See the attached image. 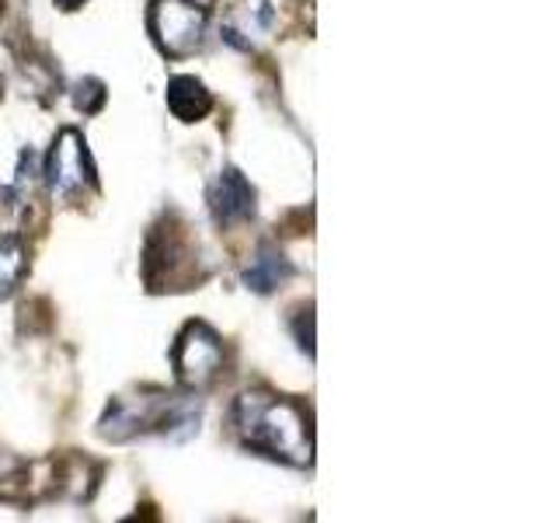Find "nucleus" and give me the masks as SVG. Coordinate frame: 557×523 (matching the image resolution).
Wrapping results in <instances>:
<instances>
[{"mask_svg":"<svg viewBox=\"0 0 557 523\" xmlns=\"http://www.w3.org/2000/svg\"><path fill=\"white\" fill-rule=\"evenodd\" d=\"M234 426L244 447L286 464H310V423L300 405L275 394H240L234 405Z\"/></svg>","mask_w":557,"mask_h":523,"instance_id":"1","label":"nucleus"},{"mask_svg":"<svg viewBox=\"0 0 557 523\" xmlns=\"http://www.w3.org/2000/svg\"><path fill=\"white\" fill-rule=\"evenodd\" d=\"M150 35L168 57H188L202 42L206 8L191 0H153L150 4Z\"/></svg>","mask_w":557,"mask_h":523,"instance_id":"2","label":"nucleus"},{"mask_svg":"<svg viewBox=\"0 0 557 523\" xmlns=\"http://www.w3.org/2000/svg\"><path fill=\"white\" fill-rule=\"evenodd\" d=\"M174 374L185 388H206L223 366V342L206 321H191L171 349Z\"/></svg>","mask_w":557,"mask_h":523,"instance_id":"3","label":"nucleus"},{"mask_svg":"<svg viewBox=\"0 0 557 523\" xmlns=\"http://www.w3.org/2000/svg\"><path fill=\"white\" fill-rule=\"evenodd\" d=\"M46 179L60 199L77 196L84 185H95L91 157H87V147L77 130H63L57 144H52V154L46 161Z\"/></svg>","mask_w":557,"mask_h":523,"instance_id":"4","label":"nucleus"},{"mask_svg":"<svg viewBox=\"0 0 557 523\" xmlns=\"http://www.w3.org/2000/svg\"><path fill=\"white\" fill-rule=\"evenodd\" d=\"M209 206H213V217L220 223H240L255 214V188L237 168H223L209 188Z\"/></svg>","mask_w":557,"mask_h":523,"instance_id":"5","label":"nucleus"},{"mask_svg":"<svg viewBox=\"0 0 557 523\" xmlns=\"http://www.w3.org/2000/svg\"><path fill=\"white\" fill-rule=\"evenodd\" d=\"M168 109L182 122H199L213 112V95L206 92V84L199 77L178 74L168 81Z\"/></svg>","mask_w":557,"mask_h":523,"instance_id":"6","label":"nucleus"},{"mask_svg":"<svg viewBox=\"0 0 557 523\" xmlns=\"http://www.w3.org/2000/svg\"><path fill=\"white\" fill-rule=\"evenodd\" d=\"M289 276H293V266L283 252L261 248L258 258L244 269V283H248V290H255V293H272L275 287H283Z\"/></svg>","mask_w":557,"mask_h":523,"instance_id":"7","label":"nucleus"},{"mask_svg":"<svg viewBox=\"0 0 557 523\" xmlns=\"http://www.w3.org/2000/svg\"><path fill=\"white\" fill-rule=\"evenodd\" d=\"M25 272V248L22 241L14 234L11 238H0V296L11 293V287L22 279Z\"/></svg>","mask_w":557,"mask_h":523,"instance_id":"8","label":"nucleus"},{"mask_svg":"<svg viewBox=\"0 0 557 523\" xmlns=\"http://www.w3.org/2000/svg\"><path fill=\"white\" fill-rule=\"evenodd\" d=\"M104 84L101 81H95V77H87V81H81L77 84V95H74V101H77V109L84 112V115H95V112H101L104 109Z\"/></svg>","mask_w":557,"mask_h":523,"instance_id":"9","label":"nucleus"},{"mask_svg":"<svg viewBox=\"0 0 557 523\" xmlns=\"http://www.w3.org/2000/svg\"><path fill=\"white\" fill-rule=\"evenodd\" d=\"M293 331H296V342H300L304 353L313 356V314L310 311H300V318H296Z\"/></svg>","mask_w":557,"mask_h":523,"instance_id":"10","label":"nucleus"},{"mask_svg":"<svg viewBox=\"0 0 557 523\" xmlns=\"http://www.w3.org/2000/svg\"><path fill=\"white\" fill-rule=\"evenodd\" d=\"M14 471H17V461L11 458V453L0 450V482H8V478L14 475Z\"/></svg>","mask_w":557,"mask_h":523,"instance_id":"11","label":"nucleus"},{"mask_svg":"<svg viewBox=\"0 0 557 523\" xmlns=\"http://www.w3.org/2000/svg\"><path fill=\"white\" fill-rule=\"evenodd\" d=\"M87 0H57V8L60 11H77V8H84Z\"/></svg>","mask_w":557,"mask_h":523,"instance_id":"12","label":"nucleus"},{"mask_svg":"<svg viewBox=\"0 0 557 523\" xmlns=\"http://www.w3.org/2000/svg\"><path fill=\"white\" fill-rule=\"evenodd\" d=\"M0 4H4V0H0Z\"/></svg>","mask_w":557,"mask_h":523,"instance_id":"13","label":"nucleus"}]
</instances>
